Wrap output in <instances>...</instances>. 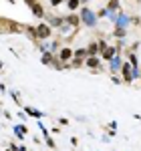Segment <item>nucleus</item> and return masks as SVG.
<instances>
[{"label": "nucleus", "mask_w": 141, "mask_h": 151, "mask_svg": "<svg viewBox=\"0 0 141 151\" xmlns=\"http://www.w3.org/2000/svg\"><path fill=\"white\" fill-rule=\"evenodd\" d=\"M61 59H63V61H67V59H71V50H69V48H65V50L61 52Z\"/></svg>", "instance_id": "7ed1b4c3"}, {"label": "nucleus", "mask_w": 141, "mask_h": 151, "mask_svg": "<svg viewBox=\"0 0 141 151\" xmlns=\"http://www.w3.org/2000/svg\"><path fill=\"white\" fill-rule=\"evenodd\" d=\"M77 4H79V2H77V0H69V6H71V8H75V6H77Z\"/></svg>", "instance_id": "0eeeda50"}, {"label": "nucleus", "mask_w": 141, "mask_h": 151, "mask_svg": "<svg viewBox=\"0 0 141 151\" xmlns=\"http://www.w3.org/2000/svg\"><path fill=\"white\" fill-rule=\"evenodd\" d=\"M89 67H97V59H89Z\"/></svg>", "instance_id": "39448f33"}, {"label": "nucleus", "mask_w": 141, "mask_h": 151, "mask_svg": "<svg viewBox=\"0 0 141 151\" xmlns=\"http://www.w3.org/2000/svg\"><path fill=\"white\" fill-rule=\"evenodd\" d=\"M36 34H39L41 38H47L48 34H50V30H48V26L43 24V26H39V28H36Z\"/></svg>", "instance_id": "f257e3e1"}, {"label": "nucleus", "mask_w": 141, "mask_h": 151, "mask_svg": "<svg viewBox=\"0 0 141 151\" xmlns=\"http://www.w3.org/2000/svg\"><path fill=\"white\" fill-rule=\"evenodd\" d=\"M105 57H107V59L113 57V48H107V50H105Z\"/></svg>", "instance_id": "20e7f679"}, {"label": "nucleus", "mask_w": 141, "mask_h": 151, "mask_svg": "<svg viewBox=\"0 0 141 151\" xmlns=\"http://www.w3.org/2000/svg\"><path fill=\"white\" fill-rule=\"evenodd\" d=\"M28 2H32V0H28Z\"/></svg>", "instance_id": "6e6552de"}, {"label": "nucleus", "mask_w": 141, "mask_h": 151, "mask_svg": "<svg viewBox=\"0 0 141 151\" xmlns=\"http://www.w3.org/2000/svg\"><path fill=\"white\" fill-rule=\"evenodd\" d=\"M123 75H125V79H127V81H131V71H129V65H125V67H123Z\"/></svg>", "instance_id": "f03ea898"}, {"label": "nucleus", "mask_w": 141, "mask_h": 151, "mask_svg": "<svg viewBox=\"0 0 141 151\" xmlns=\"http://www.w3.org/2000/svg\"><path fill=\"white\" fill-rule=\"evenodd\" d=\"M34 12H36V14L41 16V14H43V8H41V6H34Z\"/></svg>", "instance_id": "423d86ee"}]
</instances>
